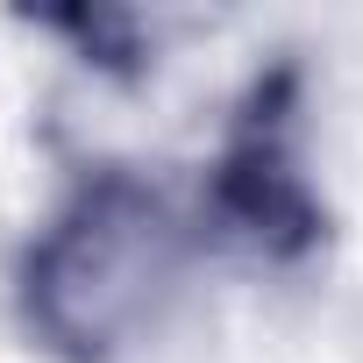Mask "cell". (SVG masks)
Returning <instances> with one entry per match:
<instances>
[{
	"label": "cell",
	"instance_id": "cell-2",
	"mask_svg": "<svg viewBox=\"0 0 363 363\" xmlns=\"http://www.w3.org/2000/svg\"><path fill=\"white\" fill-rule=\"evenodd\" d=\"M299 107H306V65L278 50L242 86L200 186V228L278 271L320 257L328 242V207L299 171Z\"/></svg>",
	"mask_w": 363,
	"mask_h": 363
},
{
	"label": "cell",
	"instance_id": "cell-3",
	"mask_svg": "<svg viewBox=\"0 0 363 363\" xmlns=\"http://www.w3.org/2000/svg\"><path fill=\"white\" fill-rule=\"evenodd\" d=\"M22 22L43 29V36H57V43H72V57L93 65L100 79L135 86V79L150 72V36H143V15H128V8L65 0V8H22Z\"/></svg>",
	"mask_w": 363,
	"mask_h": 363
},
{
	"label": "cell",
	"instance_id": "cell-1",
	"mask_svg": "<svg viewBox=\"0 0 363 363\" xmlns=\"http://www.w3.org/2000/svg\"><path fill=\"white\" fill-rule=\"evenodd\" d=\"M193 228L135 164H86L15 257V320L57 363L128 356L171 306Z\"/></svg>",
	"mask_w": 363,
	"mask_h": 363
}]
</instances>
